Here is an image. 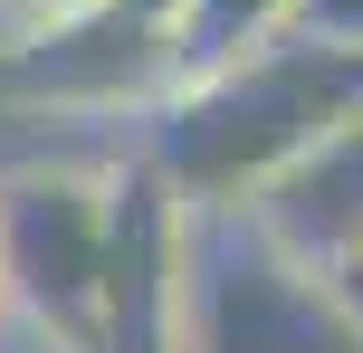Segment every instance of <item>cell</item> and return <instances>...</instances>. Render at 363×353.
I'll list each match as a JSON object with an SVG mask.
<instances>
[{"label": "cell", "instance_id": "cell-1", "mask_svg": "<svg viewBox=\"0 0 363 353\" xmlns=\"http://www.w3.org/2000/svg\"><path fill=\"white\" fill-rule=\"evenodd\" d=\"M354 105H363V48H325V38L287 29L268 48L230 57V67L182 76L144 115V163L182 201H258Z\"/></svg>", "mask_w": 363, "mask_h": 353}, {"label": "cell", "instance_id": "cell-2", "mask_svg": "<svg viewBox=\"0 0 363 353\" xmlns=\"http://www.w3.org/2000/svg\"><path fill=\"white\" fill-rule=\"evenodd\" d=\"M172 353H363V335L335 306L325 267L277 248L249 201H191Z\"/></svg>", "mask_w": 363, "mask_h": 353}, {"label": "cell", "instance_id": "cell-3", "mask_svg": "<svg viewBox=\"0 0 363 353\" xmlns=\"http://www.w3.org/2000/svg\"><path fill=\"white\" fill-rule=\"evenodd\" d=\"M0 316L48 353H115V172H0Z\"/></svg>", "mask_w": 363, "mask_h": 353}, {"label": "cell", "instance_id": "cell-4", "mask_svg": "<svg viewBox=\"0 0 363 353\" xmlns=\"http://www.w3.org/2000/svg\"><path fill=\"white\" fill-rule=\"evenodd\" d=\"M182 86L172 19H144L125 0H77L0 38V105L29 115H153Z\"/></svg>", "mask_w": 363, "mask_h": 353}, {"label": "cell", "instance_id": "cell-5", "mask_svg": "<svg viewBox=\"0 0 363 353\" xmlns=\"http://www.w3.org/2000/svg\"><path fill=\"white\" fill-rule=\"evenodd\" d=\"M249 210L277 229V248H296L306 267H345L363 248V105L306 153V163H287Z\"/></svg>", "mask_w": 363, "mask_h": 353}, {"label": "cell", "instance_id": "cell-6", "mask_svg": "<svg viewBox=\"0 0 363 353\" xmlns=\"http://www.w3.org/2000/svg\"><path fill=\"white\" fill-rule=\"evenodd\" d=\"M296 0H182L172 10V38H182V76L201 67H230V57L268 48V38H287Z\"/></svg>", "mask_w": 363, "mask_h": 353}, {"label": "cell", "instance_id": "cell-7", "mask_svg": "<svg viewBox=\"0 0 363 353\" xmlns=\"http://www.w3.org/2000/svg\"><path fill=\"white\" fill-rule=\"evenodd\" d=\"M287 29L296 38H325V48H363V0H296Z\"/></svg>", "mask_w": 363, "mask_h": 353}, {"label": "cell", "instance_id": "cell-8", "mask_svg": "<svg viewBox=\"0 0 363 353\" xmlns=\"http://www.w3.org/2000/svg\"><path fill=\"white\" fill-rule=\"evenodd\" d=\"M325 287H335V306H345V316H354V335H363V248H354L345 267H325Z\"/></svg>", "mask_w": 363, "mask_h": 353}, {"label": "cell", "instance_id": "cell-9", "mask_svg": "<svg viewBox=\"0 0 363 353\" xmlns=\"http://www.w3.org/2000/svg\"><path fill=\"white\" fill-rule=\"evenodd\" d=\"M0 10H29V19H48V10H77V0H0Z\"/></svg>", "mask_w": 363, "mask_h": 353}, {"label": "cell", "instance_id": "cell-10", "mask_svg": "<svg viewBox=\"0 0 363 353\" xmlns=\"http://www.w3.org/2000/svg\"><path fill=\"white\" fill-rule=\"evenodd\" d=\"M125 10H144V19H172V10H182V0H125Z\"/></svg>", "mask_w": 363, "mask_h": 353}]
</instances>
